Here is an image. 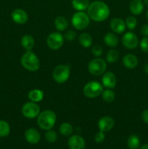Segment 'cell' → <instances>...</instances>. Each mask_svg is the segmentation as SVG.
<instances>
[{
  "mask_svg": "<svg viewBox=\"0 0 148 149\" xmlns=\"http://www.w3.org/2000/svg\"><path fill=\"white\" fill-rule=\"evenodd\" d=\"M110 10L107 4L101 1H94L87 8V14L90 19L97 22L107 20L110 15Z\"/></svg>",
  "mask_w": 148,
  "mask_h": 149,
  "instance_id": "obj_1",
  "label": "cell"
},
{
  "mask_svg": "<svg viewBox=\"0 0 148 149\" xmlns=\"http://www.w3.org/2000/svg\"><path fill=\"white\" fill-rule=\"evenodd\" d=\"M57 121L56 113L52 110H45L40 112L37 116V124L41 129L49 130L55 126Z\"/></svg>",
  "mask_w": 148,
  "mask_h": 149,
  "instance_id": "obj_2",
  "label": "cell"
},
{
  "mask_svg": "<svg viewBox=\"0 0 148 149\" xmlns=\"http://www.w3.org/2000/svg\"><path fill=\"white\" fill-rule=\"evenodd\" d=\"M20 63L25 69L31 72L38 71L40 68V61L32 51H26L22 55Z\"/></svg>",
  "mask_w": 148,
  "mask_h": 149,
  "instance_id": "obj_3",
  "label": "cell"
},
{
  "mask_svg": "<svg viewBox=\"0 0 148 149\" xmlns=\"http://www.w3.org/2000/svg\"><path fill=\"white\" fill-rule=\"evenodd\" d=\"M103 85L97 81H91L84 85L83 89L84 95L88 98H95L102 95Z\"/></svg>",
  "mask_w": 148,
  "mask_h": 149,
  "instance_id": "obj_4",
  "label": "cell"
},
{
  "mask_svg": "<svg viewBox=\"0 0 148 149\" xmlns=\"http://www.w3.org/2000/svg\"><path fill=\"white\" fill-rule=\"evenodd\" d=\"M90 17L84 11H78L74 13L71 18L73 26L77 30H84L89 25Z\"/></svg>",
  "mask_w": 148,
  "mask_h": 149,
  "instance_id": "obj_5",
  "label": "cell"
},
{
  "mask_svg": "<svg viewBox=\"0 0 148 149\" xmlns=\"http://www.w3.org/2000/svg\"><path fill=\"white\" fill-rule=\"evenodd\" d=\"M70 74L71 69L68 65H58L53 70L52 77L57 83L62 84L68 81Z\"/></svg>",
  "mask_w": 148,
  "mask_h": 149,
  "instance_id": "obj_6",
  "label": "cell"
},
{
  "mask_svg": "<svg viewBox=\"0 0 148 149\" xmlns=\"http://www.w3.org/2000/svg\"><path fill=\"white\" fill-rule=\"evenodd\" d=\"M107 69V63L100 58H96L89 62L88 70L93 76H100L104 74Z\"/></svg>",
  "mask_w": 148,
  "mask_h": 149,
  "instance_id": "obj_7",
  "label": "cell"
},
{
  "mask_svg": "<svg viewBox=\"0 0 148 149\" xmlns=\"http://www.w3.org/2000/svg\"><path fill=\"white\" fill-rule=\"evenodd\" d=\"M40 106L37 104V103L32 101L25 103L21 109L23 115L28 119H33L37 117L40 113Z\"/></svg>",
  "mask_w": 148,
  "mask_h": 149,
  "instance_id": "obj_8",
  "label": "cell"
},
{
  "mask_svg": "<svg viewBox=\"0 0 148 149\" xmlns=\"http://www.w3.org/2000/svg\"><path fill=\"white\" fill-rule=\"evenodd\" d=\"M64 40L65 39L62 33L57 31H55L49 33L46 39V44L51 49L57 50L62 47L64 43Z\"/></svg>",
  "mask_w": 148,
  "mask_h": 149,
  "instance_id": "obj_9",
  "label": "cell"
},
{
  "mask_svg": "<svg viewBox=\"0 0 148 149\" xmlns=\"http://www.w3.org/2000/svg\"><path fill=\"white\" fill-rule=\"evenodd\" d=\"M122 44L126 48L129 49H135L139 45L137 36L133 32H126L122 37Z\"/></svg>",
  "mask_w": 148,
  "mask_h": 149,
  "instance_id": "obj_10",
  "label": "cell"
},
{
  "mask_svg": "<svg viewBox=\"0 0 148 149\" xmlns=\"http://www.w3.org/2000/svg\"><path fill=\"white\" fill-rule=\"evenodd\" d=\"M117 79L115 75L112 71H107L103 74L102 77V84L107 89H113L115 87Z\"/></svg>",
  "mask_w": 148,
  "mask_h": 149,
  "instance_id": "obj_11",
  "label": "cell"
},
{
  "mask_svg": "<svg viewBox=\"0 0 148 149\" xmlns=\"http://www.w3.org/2000/svg\"><path fill=\"white\" fill-rule=\"evenodd\" d=\"M11 17L15 23L20 25L25 24L28 20V13L22 9H15L13 10L11 14Z\"/></svg>",
  "mask_w": 148,
  "mask_h": 149,
  "instance_id": "obj_12",
  "label": "cell"
},
{
  "mask_svg": "<svg viewBox=\"0 0 148 149\" xmlns=\"http://www.w3.org/2000/svg\"><path fill=\"white\" fill-rule=\"evenodd\" d=\"M68 146L70 149H85L86 143L82 137L78 135H74L68 139Z\"/></svg>",
  "mask_w": 148,
  "mask_h": 149,
  "instance_id": "obj_13",
  "label": "cell"
},
{
  "mask_svg": "<svg viewBox=\"0 0 148 149\" xmlns=\"http://www.w3.org/2000/svg\"><path fill=\"white\" fill-rule=\"evenodd\" d=\"M110 26L113 33L120 34L126 31V25L124 20L119 17H115L110 21Z\"/></svg>",
  "mask_w": 148,
  "mask_h": 149,
  "instance_id": "obj_14",
  "label": "cell"
},
{
  "mask_svg": "<svg viewBox=\"0 0 148 149\" xmlns=\"http://www.w3.org/2000/svg\"><path fill=\"white\" fill-rule=\"evenodd\" d=\"M98 127L100 131L106 132L113 128L115 125V120L111 116H105L102 117L98 122Z\"/></svg>",
  "mask_w": 148,
  "mask_h": 149,
  "instance_id": "obj_15",
  "label": "cell"
},
{
  "mask_svg": "<svg viewBox=\"0 0 148 149\" xmlns=\"http://www.w3.org/2000/svg\"><path fill=\"white\" fill-rule=\"evenodd\" d=\"M25 138L29 143L36 144L40 141L41 135L36 129L29 128L25 132Z\"/></svg>",
  "mask_w": 148,
  "mask_h": 149,
  "instance_id": "obj_16",
  "label": "cell"
},
{
  "mask_svg": "<svg viewBox=\"0 0 148 149\" xmlns=\"http://www.w3.org/2000/svg\"><path fill=\"white\" fill-rule=\"evenodd\" d=\"M138 61L137 57L133 54H127L124 55L123 58V64L126 68L129 69H133L138 65Z\"/></svg>",
  "mask_w": 148,
  "mask_h": 149,
  "instance_id": "obj_17",
  "label": "cell"
},
{
  "mask_svg": "<svg viewBox=\"0 0 148 149\" xmlns=\"http://www.w3.org/2000/svg\"><path fill=\"white\" fill-rule=\"evenodd\" d=\"M143 0H132L129 4V10L134 15H139L144 11Z\"/></svg>",
  "mask_w": 148,
  "mask_h": 149,
  "instance_id": "obj_18",
  "label": "cell"
},
{
  "mask_svg": "<svg viewBox=\"0 0 148 149\" xmlns=\"http://www.w3.org/2000/svg\"><path fill=\"white\" fill-rule=\"evenodd\" d=\"M118 38L115 35V33L113 32L107 33L104 36V42L107 47L111 48H114L118 45Z\"/></svg>",
  "mask_w": 148,
  "mask_h": 149,
  "instance_id": "obj_19",
  "label": "cell"
},
{
  "mask_svg": "<svg viewBox=\"0 0 148 149\" xmlns=\"http://www.w3.org/2000/svg\"><path fill=\"white\" fill-rule=\"evenodd\" d=\"M21 45L26 51H31L35 45L34 38L30 34H26L21 38Z\"/></svg>",
  "mask_w": 148,
  "mask_h": 149,
  "instance_id": "obj_20",
  "label": "cell"
},
{
  "mask_svg": "<svg viewBox=\"0 0 148 149\" xmlns=\"http://www.w3.org/2000/svg\"><path fill=\"white\" fill-rule=\"evenodd\" d=\"M29 100L34 103H39L44 98V93L42 90L39 89H33L30 90L28 95Z\"/></svg>",
  "mask_w": 148,
  "mask_h": 149,
  "instance_id": "obj_21",
  "label": "cell"
},
{
  "mask_svg": "<svg viewBox=\"0 0 148 149\" xmlns=\"http://www.w3.org/2000/svg\"><path fill=\"white\" fill-rule=\"evenodd\" d=\"M78 42L83 47L89 48L92 45V36L88 33H82L78 36Z\"/></svg>",
  "mask_w": 148,
  "mask_h": 149,
  "instance_id": "obj_22",
  "label": "cell"
},
{
  "mask_svg": "<svg viewBox=\"0 0 148 149\" xmlns=\"http://www.w3.org/2000/svg\"><path fill=\"white\" fill-rule=\"evenodd\" d=\"M55 27L59 31H64L68 27V22L63 16H58L55 20Z\"/></svg>",
  "mask_w": 148,
  "mask_h": 149,
  "instance_id": "obj_23",
  "label": "cell"
},
{
  "mask_svg": "<svg viewBox=\"0 0 148 149\" xmlns=\"http://www.w3.org/2000/svg\"><path fill=\"white\" fill-rule=\"evenodd\" d=\"M89 0H72V6L77 11H84L89 6Z\"/></svg>",
  "mask_w": 148,
  "mask_h": 149,
  "instance_id": "obj_24",
  "label": "cell"
},
{
  "mask_svg": "<svg viewBox=\"0 0 148 149\" xmlns=\"http://www.w3.org/2000/svg\"><path fill=\"white\" fill-rule=\"evenodd\" d=\"M127 146L129 149H139L140 148V140L136 135H131L127 140Z\"/></svg>",
  "mask_w": 148,
  "mask_h": 149,
  "instance_id": "obj_25",
  "label": "cell"
},
{
  "mask_svg": "<svg viewBox=\"0 0 148 149\" xmlns=\"http://www.w3.org/2000/svg\"><path fill=\"white\" fill-rule=\"evenodd\" d=\"M115 96V93L112 89H107L105 90H103L102 93V97L106 103H110L114 101Z\"/></svg>",
  "mask_w": 148,
  "mask_h": 149,
  "instance_id": "obj_26",
  "label": "cell"
},
{
  "mask_svg": "<svg viewBox=\"0 0 148 149\" xmlns=\"http://www.w3.org/2000/svg\"><path fill=\"white\" fill-rule=\"evenodd\" d=\"M73 127L68 122H64L59 127V132L64 136H69L73 133Z\"/></svg>",
  "mask_w": 148,
  "mask_h": 149,
  "instance_id": "obj_27",
  "label": "cell"
},
{
  "mask_svg": "<svg viewBox=\"0 0 148 149\" xmlns=\"http://www.w3.org/2000/svg\"><path fill=\"white\" fill-rule=\"evenodd\" d=\"M119 52L115 49H112L107 52L106 55V61L109 63H114L118 60Z\"/></svg>",
  "mask_w": 148,
  "mask_h": 149,
  "instance_id": "obj_28",
  "label": "cell"
},
{
  "mask_svg": "<svg viewBox=\"0 0 148 149\" xmlns=\"http://www.w3.org/2000/svg\"><path fill=\"white\" fill-rule=\"evenodd\" d=\"M10 133V126L6 121L0 120V137L5 138Z\"/></svg>",
  "mask_w": 148,
  "mask_h": 149,
  "instance_id": "obj_29",
  "label": "cell"
},
{
  "mask_svg": "<svg viewBox=\"0 0 148 149\" xmlns=\"http://www.w3.org/2000/svg\"><path fill=\"white\" fill-rule=\"evenodd\" d=\"M44 138L46 141L49 143H53L57 140V134L56 132L52 130H46V132L44 134Z\"/></svg>",
  "mask_w": 148,
  "mask_h": 149,
  "instance_id": "obj_30",
  "label": "cell"
},
{
  "mask_svg": "<svg viewBox=\"0 0 148 149\" xmlns=\"http://www.w3.org/2000/svg\"><path fill=\"white\" fill-rule=\"evenodd\" d=\"M125 23H126V27L129 30H133L136 27V26H137V20H136V18L134 16L132 15L128 16L126 17V20H125Z\"/></svg>",
  "mask_w": 148,
  "mask_h": 149,
  "instance_id": "obj_31",
  "label": "cell"
},
{
  "mask_svg": "<svg viewBox=\"0 0 148 149\" xmlns=\"http://www.w3.org/2000/svg\"><path fill=\"white\" fill-rule=\"evenodd\" d=\"M91 52H92L93 55L98 58L100 57L103 53V48L102 47L101 45H95L92 47L91 48Z\"/></svg>",
  "mask_w": 148,
  "mask_h": 149,
  "instance_id": "obj_32",
  "label": "cell"
},
{
  "mask_svg": "<svg viewBox=\"0 0 148 149\" xmlns=\"http://www.w3.org/2000/svg\"><path fill=\"white\" fill-rule=\"evenodd\" d=\"M64 39L68 42H72L76 38V33L73 30H68L64 34Z\"/></svg>",
  "mask_w": 148,
  "mask_h": 149,
  "instance_id": "obj_33",
  "label": "cell"
},
{
  "mask_svg": "<svg viewBox=\"0 0 148 149\" xmlns=\"http://www.w3.org/2000/svg\"><path fill=\"white\" fill-rule=\"evenodd\" d=\"M104 140H105V135L102 131L100 130L94 135V141L97 143H102L104 142Z\"/></svg>",
  "mask_w": 148,
  "mask_h": 149,
  "instance_id": "obj_34",
  "label": "cell"
},
{
  "mask_svg": "<svg viewBox=\"0 0 148 149\" xmlns=\"http://www.w3.org/2000/svg\"><path fill=\"white\" fill-rule=\"evenodd\" d=\"M141 49L144 52L148 53V36H145V37L142 38L141 40L140 44H139Z\"/></svg>",
  "mask_w": 148,
  "mask_h": 149,
  "instance_id": "obj_35",
  "label": "cell"
},
{
  "mask_svg": "<svg viewBox=\"0 0 148 149\" xmlns=\"http://www.w3.org/2000/svg\"><path fill=\"white\" fill-rule=\"evenodd\" d=\"M140 33L144 37H145V36H148V25L147 24H144L143 26L141 27Z\"/></svg>",
  "mask_w": 148,
  "mask_h": 149,
  "instance_id": "obj_36",
  "label": "cell"
},
{
  "mask_svg": "<svg viewBox=\"0 0 148 149\" xmlns=\"http://www.w3.org/2000/svg\"><path fill=\"white\" fill-rule=\"evenodd\" d=\"M142 119L145 123L148 124V109H145L142 111Z\"/></svg>",
  "mask_w": 148,
  "mask_h": 149,
  "instance_id": "obj_37",
  "label": "cell"
},
{
  "mask_svg": "<svg viewBox=\"0 0 148 149\" xmlns=\"http://www.w3.org/2000/svg\"><path fill=\"white\" fill-rule=\"evenodd\" d=\"M144 71L147 74H148V63H146L144 66Z\"/></svg>",
  "mask_w": 148,
  "mask_h": 149,
  "instance_id": "obj_38",
  "label": "cell"
},
{
  "mask_svg": "<svg viewBox=\"0 0 148 149\" xmlns=\"http://www.w3.org/2000/svg\"><path fill=\"white\" fill-rule=\"evenodd\" d=\"M140 149H148V144L145 143L140 147Z\"/></svg>",
  "mask_w": 148,
  "mask_h": 149,
  "instance_id": "obj_39",
  "label": "cell"
},
{
  "mask_svg": "<svg viewBox=\"0 0 148 149\" xmlns=\"http://www.w3.org/2000/svg\"><path fill=\"white\" fill-rule=\"evenodd\" d=\"M143 2L145 3V4H146L147 6H148V0H143Z\"/></svg>",
  "mask_w": 148,
  "mask_h": 149,
  "instance_id": "obj_40",
  "label": "cell"
},
{
  "mask_svg": "<svg viewBox=\"0 0 148 149\" xmlns=\"http://www.w3.org/2000/svg\"><path fill=\"white\" fill-rule=\"evenodd\" d=\"M146 17H147V20H148V10H147V13H146Z\"/></svg>",
  "mask_w": 148,
  "mask_h": 149,
  "instance_id": "obj_41",
  "label": "cell"
}]
</instances>
